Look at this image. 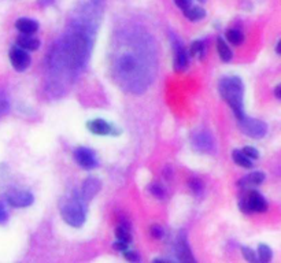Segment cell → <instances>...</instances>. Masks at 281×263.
Here are the masks:
<instances>
[{
  "instance_id": "1",
  "label": "cell",
  "mask_w": 281,
  "mask_h": 263,
  "mask_svg": "<svg viewBox=\"0 0 281 263\" xmlns=\"http://www.w3.org/2000/svg\"><path fill=\"white\" fill-rule=\"evenodd\" d=\"M111 70L122 90L142 94L153 82L157 71L154 42L140 29H125L115 34Z\"/></svg>"
},
{
  "instance_id": "2",
  "label": "cell",
  "mask_w": 281,
  "mask_h": 263,
  "mask_svg": "<svg viewBox=\"0 0 281 263\" xmlns=\"http://www.w3.org/2000/svg\"><path fill=\"white\" fill-rule=\"evenodd\" d=\"M218 91L222 99L232 108L238 121H242L244 114V84L239 77H224L219 81Z\"/></svg>"
},
{
  "instance_id": "3",
  "label": "cell",
  "mask_w": 281,
  "mask_h": 263,
  "mask_svg": "<svg viewBox=\"0 0 281 263\" xmlns=\"http://www.w3.org/2000/svg\"><path fill=\"white\" fill-rule=\"evenodd\" d=\"M61 215L67 225L80 228L84 225L86 218V202H84L80 193L74 192L70 197H66L61 206Z\"/></svg>"
},
{
  "instance_id": "4",
  "label": "cell",
  "mask_w": 281,
  "mask_h": 263,
  "mask_svg": "<svg viewBox=\"0 0 281 263\" xmlns=\"http://www.w3.org/2000/svg\"><path fill=\"white\" fill-rule=\"evenodd\" d=\"M239 206H240V210L243 212L251 214V212L267 211L269 204H267L266 199L258 192V191H250L246 196L240 199Z\"/></svg>"
},
{
  "instance_id": "5",
  "label": "cell",
  "mask_w": 281,
  "mask_h": 263,
  "mask_svg": "<svg viewBox=\"0 0 281 263\" xmlns=\"http://www.w3.org/2000/svg\"><path fill=\"white\" fill-rule=\"evenodd\" d=\"M240 127L244 135L253 137V139H262L267 133V125L263 121L255 119V118L244 117L242 121H239Z\"/></svg>"
},
{
  "instance_id": "6",
  "label": "cell",
  "mask_w": 281,
  "mask_h": 263,
  "mask_svg": "<svg viewBox=\"0 0 281 263\" xmlns=\"http://www.w3.org/2000/svg\"><path fill=\"white\" fill-rule=\"evenodd\" d=\"M6 202L9 206L15 208H25L33 204L34 196L29 191H13L6 195Z\"/></svg>"
},
{
  "instance_id": "7",
  "label": "cell",
  "mask_w": 281,
  "mask_h": 263,
  "mask_svg": "<svg viewBox=\"0 0 281 263\" xmlns=\"http://www.w3.org/2000/svg\"><path fill=\"white\" fill-rule=\"evenodd\" d=\"M86 129L93 133V135H98V136H117L119 135L118 129L111 125L110 122L102 119V118H98V119H91L86 122Z\"/></svg>"
},
{
  "instance_id": "8",
  "label": "cell",
  "mask_w": 281,
  "mask_h": 263,
  "mask_svg": "<svg viewBox=\"0 0 281 263\" xmlns=\"http://www.w3.org/2000/svg\"><path fill=\"white\" fill-rule=\"evenodd\" d=\"M74 159L78 163L80 167L85 170H91L98 167V159H96L95 152L91 148H86V147H78L74 151Z\"/></svg>"
},
{
  "instance_id": "9",
  "label": "cell",
  "mask_w": 281,
  "mask_h": 263,
  "mask_svg": "<svg viewBox=\"0 0 281 263\" xmlns=\"http://www.w3.org/2000/svg\"><path fill=\"white\" fill-rule=\"evenodd\" d=\"M192 146L200 152H213L215 148V141L210 132H195L192 135Z\"/></svg>"
},
{
  "instance_id": "10",
  "label": "cell",
  "mask_w": 281,
  "mask_h": 263,
  "mask_svg": "<svg viewBox=\"0 0 281 263\" xmlns=\"http://www.w3.org/2000/svg\"><path fill=\"white\" fill-rule=\"evenodd\" d=\"M10 62L17 71L26 70L30 65V57L24 48L15 46L10 50Z\"/></svg>"
},
{
  "instance_id": "11",
  "label": "cell",
  "mask_w": 281,
  "mask_h": 263,
  "mask_svg": "<svg viewBox=\"0 0 281 263\" xmlns=\"http://www.w3.org/2000/svg\"><path fill=\"white\" fill-rule=\"evenodd\" d=\"M173 48H174V69L177 71L185 70L188 66V55L181 41L176 36H173Z\"/></svg>"
},
{
  "instance_id": "12",
  "label": "cell",
  "mask_w": 281,
  "mask_h": 263,
  "mask_svg": "<svg viewBox=\"0 0 281 263\" xmlns=\"http://www.w3.org/2000/svg\"><path fill=\"white\" fill-rule=\"evenodd\" d=\"M100 188H102V183H100L99 180L95 179V177H89V179H86L82 183V189L80 196H81L84 202H91L92 199L98 195Z\"/></svg>"
},
{
  "instance_id": "13",
  "label": "cell",
  "mask_w": 281,
  "mask_h": 263,
  "mask_svg": "<svg viewBox=\"0 0 281 263\" xmlns=\"http://www.w3.org/2000/svg\"><path fill=\"white\" fill-rule=\"evenodd\" d=\"M176 254L178 256V260H184V262H194L195 260L194 255L191 252L188 241H186L185 233H180L178 239H177Z\"/></svg>"
},
{
  "instance_id": "14",
  "label": "cell",
  "mask_w": 281,
  "mask_h": 263,
  "mask_svg": "<svg viewBox=\"0 0 281 263\" xmlns=\"http://www.w3.org/2000/svg\"><path fill=\"white\" fill-rule=\"evenodd\" d=\"M263 181H265V173H262V171H254V173L244 176L242 180H239L238 184L240 188H254V187L261 185Z\"/></svg>"
},
{
  "instance_id": "15",
  "label": "cell",
  "mask_w": 281,
  "mask_h": 263,
  "mask_svg": "<svg viewBox=\"0 0 281 263\" xmlns=\"http://www.w3.org/2000/svg\"><path fill=\"white\" fill-rule=\"evenodd\" d=\"M15 28L21 34H34L38 30V24L32 18H19L15 22Z\"/></svg>"
},
{
  "instance_id": "16",
  "label": "cell",
  "mask_w": 281,
  "mask_h": 263,
  "mask_svg": "<svg viewBox=\"0 0 281 263\" xmlns=\"http://www.w3.org/2000/svg\"><path fill=\"white\" fill-rule=\"evenodd\" d=\"M40 40L36 38L33 34H21L17 38V46L21 48H24L25 51H36L40 47Z\"/></svg>"
},
{
  "instance_id": "17",
  "label": "cell",
  "mask_w": 281,
  "mask_h": 263,
  "mask_svg": "<svg viewBox=\"0 0 281 263\" xmlns=\"http://www.w3.org/2000/svg\"><path fill=\"white\" fill-rule=\"evenodd\" d=\"M217 51H218V55L222 62H229L233 58V52L222 37L217 38Z\"/></svg>"
},
{
  "instance_id": "18",
  "label": "cell",
  "mask_w": 281,
  "mask_h": 263,
  "mask_svg": "<svg viewBox=\"0 0 281 263\" xmlns=\"http://www.w3.org/2000/svg\"><path fill=\"white\" fill-rule=\"evenodd\" d=\"M184 15L186 18L192 21V22H196V21H200L206 17V11L199 6H190L188 9L184 10Z\"/></svg>"
},
{
  "instance_id": "19",
  "label": "cell",
  "mask_w": 281,
  "mask_h": 263,
  "mask_svg": "<svg viewBox=\"0 0 281 263\" xmlns=\"http://www.w3.org/2000/svg\"><path fill=\"white\" fill-rule=\"evenodd\" d=\"M232 158H233L235 163L238 164V166H242L244 169H251L254 166L253 160L250 159L242 150H235L232 152Z\"/></svg>"
},
{
  "instance_id": "20",
  "label": "cell",
  "mask_w": 281,
  "mask_h": 263,
  "mask_svg": "<svg viewBox=\"0 0 281 263\" xmlns=\"http://www.w3.org/2000/svg\"><path fill=\"white\" fill-rule=\"evenodd\" d=\"M115 237H117V240L122 241V243H126V244L132 243V233H130L129 225L121 224L119 226H117V229H115Z\"/></svg>"
},
{
  "instance_id": "21",
  "label": "cell",
  "mask_w": 281,
  "mask_h": 263,
  "mask_svg": "<svg viewBox=\"0 0 281 263\" xmlns=\"http://www.w3.org/2000/svg\"><path fill=\"white\" fill-rule=\"evenodd\" d=\"M226 41L233 46H240L244 41V34L242 30H238V29H229L226 32Z\"/></svg>"
},
{
  "instance_id": "22",
  "label": "cell",
  "mask_w": 281,
  "mask_h": 263,
  "mask_svg": "<svg viewBox=\"0 0 281 263\" xmlns=\"http://www.w3.org/2000/svg\"><path fill=\"white\" fill-rule=\"evenodd\" d=\"M258 260H261L262 263H267L273 256V251L270 247H267L265 244L258 245Z\"/></svg>"
},
{
  "instance_id": "23",
  "label": "cell",
  "mask_w": 281,
  "mask_h": 263,
  "mask_svg": "<svg viewBox=\"0 0 281 263\" xmlns=\"http://www.w3.org/2000/svg\"><path fill=\"white\" fill-rule=\"evenodd\" d=\"M192 57H200V59H203L205 58V42L200 41H194L192 42V46H191V52H190Z\"/></svg>"
},
{
  "instance_id": "24",
  "label": "cell",
  "mask_w": 281,
  "mask_h": 263,
  "mask_svg": "<svg viewBox=\"0 0 281 263\" xmlns=\"http://www.w3.org/2000/svg\"><path fill=\"white\" fill-rule=\"evenodd\" d=\"M242 254H243L244 259L248 260V262H251V263L258 262L257 252H254L251 248H248V247H242Z\"/></svg>"
},
{
  "instance_id": "25",
  "label": "cell",
  "mask_w": 281,
  "mask_h": 263,
  "mask_svg": "<svg viewBox=\"0 0 281 263\" xmlns=\"http://www.w3.org/2000/svg\"><path fill=\"white\" fill-rule=\"evenodd\" d=\"M188 185H190L191 191L194 193H196V195H199V193L203 191V184H202V181H200L199 179H191Z\"/></svg>"
},
{
  "instance_id": "26",
  "label": "cell",
  "mask_w": 281,
  "mask_h": 263,
  "mask_svg": "<svg viewBox=\"0 0 281 263\" xmlns=\"http://www.w3.org/2000/svg\"><path fill=\"white\" fill-rule=\"evenodd\" d=\"M150 192L153 193L154 196H157L158 199H162L166 192H165V188H163L162 185H159V184H153L151 187H150Z\"/></svg>"
},
{
  "instance_id": "27",
  "label": "cell",
  "mask_w": 281,
  "mask_h": 263,
  "mask_svg": "<svg viewBox=\"0 0 281 263\" xmlns=\"http://www.w3.org/2000/svg\"><path fill=\"white\" fill-rule=\"evenodd\" d=\"M150 233H151V236H153L154 239L161 240L163 239V236H165V230H163L162 226L153 225L150 228Z\"/></svg>"
},
{
  "instance_id": "28",
  "label": "cell",
  "mask_w": 281,
  "mask_h": 263,
  "mask_svg": "<svg viewBox=\"0 0 281 263\" xmlns=\"http://www.w3.org/2000/svg\"><path fill=\"white\" fill-rule=\"evenodd\" d=\"M242 151H243L244 154H246V155H247L251 160H255L259 158V152H258L257 148H254V147H250V146L244 147Z\"/></svg>"
},
{
  "instance_id": "29",
  "label": "cell",
  "mask_w": 281,
  "mask_h": 263,
  "mask_svg": "<svg viewBox=\"0 0 281 263\" xmlns=\"http://www.w3.org/2000/svg\"><path fill=\"white\" fill-rule=\"evenodd\" d=\"M7 220H9V211H7V208H6L5 203L0 202V225L6 224Z\"/></svg>"
},
{
  "instance_id": "30",
  "label": "cell",
  "mask_w": 281,
  "mask_h": 263,
  "mask_svg": "<svg viewBox=\"0 0 281 263\" xmlns=\"http://www.w3.org/2000/svg\"><path fill=\"white\" fill-rule=\"evenodd\" d=\"M124 258L130 260V262H137V260H140L138 255L136 254L134 251H128V249H125L124 251Z\"/></svg>"
},
{
  "instance_id": "31",
  "label": "cell",
  "mask_w": 281,
  "mask_h": 263,
  "mask_svg": "<svg viewBox=\"0 0 281 263\" xmlns=\"http://www.w3.org/2000/svg\"><path fill=\"white\" fill-rule=\"evenodd\" d=\"M7 110H9V102H7L6 96H3V95L0 94V115L5 114Z\"/></svg>"
},
{
  "instance_id": "32",
  "label": "cell",
  "mask_w": 281,
  "mask_h": 263,
  "mask_svg": "<svg viewBox=\"0 0 281 263\" xmlns=\"http://www.w3.org/2000/svg\"><path fill=\"white\" fill-rule=\"evenodd\" d=\"M176 2V5H177V7L180 10H186L190 6H192V0H174Z\"/></svg>"
},
{
  "instance_id": "33",
  "label": "cell",
  "mask_w": 281,
  "mask_h": 263,
  "mask_svg": "<svg viewBox=\"0 0 281 263\" xmlns=\"http://www.w3.org/2000/svg\"><path fill=\"white\" fill-rule=\"evenodd\" d=\"M114 249H117V251H121V252H124L125 249H128V244L126 243H122V241H119V240H117L114 243Z\"/></svg>"
},
{
  "instance_id": "34",
  "label": "cell",
  "mask_w": 281,
  "mask_h": 263,
  "mask_svg": "<svg viewBox=\"0 0 281 263\" xmlns=\"http://www.w3.org/2000/svg\"><path fill=\"white\" fill-rule=\"evenodd\" d=\"M274 95H276V99H278L280 100L281 99V86L280 85H277L276 90H274Z\"/></svg>"
},
{
  "instance_id": "35",
  "label": "cell",
  "mask_w": 281,
  "mask_h": 263,
  "mask_svg": "<svg viewBox=\"0 0 281 263\" xmlns=\"http://www.w3.org/2000/svg\"><path fill=\"white\" fill-rule=\"evenodd\" d=\"M53 2H54V0H38V5L43 6V7H45V6L51 5Z\"/></svg>"
},
{
  "instance_id": "36",
  "label": "cell",
  "mask_w": 281,
  "mask_h": 263,
  "mask_svg": "<svg viewBox=\"0 0 281 263\" xmlns=\"http://www.w3.org/2000/svg\"><path fill=\"white\" fill-rule=\"evenodd\" d=\"M276 52L277 54H280V40L277 41V44H276Z\"/></svg>"
}]
</instances>
